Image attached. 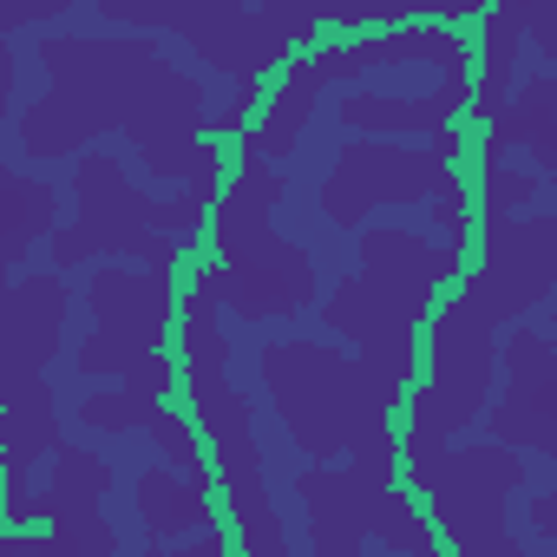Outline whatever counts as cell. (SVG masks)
I'll return each instance as SVG.
<instances>
[{"label": "cell", "mask_w": 557, "mask_h": 557, "mask_svg": "<svg viewBox=\"0 0 557 557\" xmlns=\"http://www.w3.org/2000/svg\"><path fill=\"white\" fill-rule=\"evenodd\" d=\"M289 197V171H275L256 158V138L243 132L236 138V158H230V177H223V197L203 223L210 236V283H216V302L223 315H243V322H289V315H309L322 302V269L302 243H289L275 230V203Z\"/></svg>", "instance_id": "1"}, {"label": "cell", "mask_w": 557, "mask_h": 557, "mask_svg": "<svg viewBox=\"0 0 557 557\" xmlns=\"http://www.w3.org/2000/svg\"><path fill=\"white\" fill-rule=\"evenodd\" d=\"M269 413L283 420L289 446L309 453L315 466L335 459H400V413L374 394V381L361 374V361L335 342H309V335H283L256 355Z\"/></svg>", "instance_id": "2"}, {"label": "cell", "mask_w": 557, "mask_h": 557, "mask_svg": "<svg viewBox=\"0 0 557 557\" xmlns=\"http://www.w3.org/2000/svg\"><path fill=\"white\" fill-rule=\"evenodd\" d=\"M47 92L21 112L27 158H73L106 132H125L164 73V53L145 34H47L40 47Z\"/></svg>", "instance_id": "3"}, {"label": "cell", "mask_w": 557, "mask_h": 557, "mask_svg": "<svg viewBox=\"0 0 557 557\" xmlns=\"http://www.w3.org/2000/svg\"><path fill=\"white\" fill-rule=\"evenodd\" d=\"M355 262L361 269L342 275L322 296V329L335 342H348V355L420 342L440 296L459 289V275H466L459 249H446V243H433L426 230H407V223H361Z\"/></svg>", "instance_id": "4"}, {"label": "cell", "mask_w": 557, "mask_h": 557, "mask_svg": "<svg viewBox=\"0 0 557 557\" xmlns=\"http://www.w3.org/2000/svg\"><path fill=\"white\" fill-rule=\"evenodd\" d=\"M106 27H132V34H177L190 53H203V66L230 73V86L256 79L269 86L296 53L322 47V14L315 0H262V8H236V0H164V8H145V0H106L99 8Z\"/></svg>", "instance_id": "5"}, {"label": "cell", "mask_w": 557, "mask_h": 557, "mask_svg": "<svg viewBox=\"0 0 557 557\" xmlns=\"http://www.w3.org/2000/svg\"><path fill=\"white\" fill-rule=\"evenodd\" d=\"M177 289H184V269H132V262L92 269L86 275L92 335L73 348V368L86 381H119L125 394L171 400L177 394V361H171Z\"/></svg>", "instance_id": "6"}, {"label": "cell", "mask_w": 557, "mask_h": 557, "mask_svg": "<svg viewBox=\"0 0 557 557\" xmlns=\"http://www.w3.org/2000/svg\"><path fill=\"white\" fill-rule=\"evenodd\" d=\"M400 485L426 505V524L440 531L446 557H531V544L511 531L505 505L531 492V466L492 440L472 446H407Z\"/></svg>", "instance_id": "7"}, {"label": "cell", "mask_w": 557, "mask_h": 557, "mask_svg": "<svg viewBox=\"0 0 557 557\" xmlns=\"http://www.w3.org/2000/svg\"><path fill=\"white\" fill-rule=\"evenodd\" d=\"M498 387V329L446 289L440 309L420 329V381L400 400V453L407 446H459L466 426H479L485 400Z\"/></svg>", "instance_id": "8"}, {"label": "cell", "mask_w": 557, "mask_h": 557, "mask_svg": "<svg viewBox=\"0 0 557 557\" xmlns=\"http://www.w3.org/2000/svg\"><path fill=\"white\" fill-rule=\"evenodd\" d=\"M184 223L164 197L138 190L112 151H86L73 171V223L47 236L53 275L86 269L99 256H125L132 269H184Z\"/></svg>", "instance_id": "9"}, {"label": "cell", "mask_w": 557, "mask_h": 557, "mask_svg": "<svg viewBox=\"0 0 557 557\" xmlns=\"http://www.w3.org/2000/svg\"><path fill=\"white\" fill-rule=\"evenodd\" d=\"M466 125L433 132L426 145H394V138H348L322 177V216L335 230H361L374 210H407L433 203L459 171H466Z\"/></svg>", "instance_id": "10"}, {"label": "cell", "mask_w": 557, "mask_h": 557, "mask_svg": "<svg viewBox=\"0 0 557 557\" xmlns=\"http://www.w3.org/2000/svg\"><path fill=\"white\" fill-rule=\"evenodd\" d=\"M557 283V216L550 210H524L511 223H479L472 230V262L459 275V296L505 335L518 329L531 309H544Z\"/></svg>", "instance_id": "11"}, {"label": "cell", "mask_w": 557, "mask_h": 557, "mask_svg": "<svg viewBox=\"0 0 557 557\" xmlns=\"http://www.w3.org/2000/svg\"><path fill=\"white\" fill-rule=\"evenodd\" d=\"M505 387H492L479 426L492 446L505 453H531V459H557V342L537 322H518L505 335Z\"/></svg>", "instance_id": "12"}, {"label": "cell", "mask_w": 557, "mask_h": 557, "mask_svg": "<svg viewBox=\"0 0 557 557\" xmlns=\"http://www.w3.org/2000/svg\"><path fill=\"white\" fill-rule=\"evenodd\" d=\"M394 479H400V459H335V466L296 472L309 557H361L374 544V511Z\"/></svg>", "instance_id": "13"}, {"label": "cell", "mask_w": 557, "mask_h": 557, "mask_svg": "<svg viewBox=\"0 0 557 557\" xmlns=\"http://www.w3.org/2000/svg\"><path fill=\"white\" fill-rule=\"evenodd\" d=\"M47 485H34V524L40 531V557H119V531L106 524V492H112V466L86 446H66L47 459Z\"/></svg>", "instance_id": "14"}, {"label": "cell", "mask_w": 557, "mask_h": 557, "mask_svg": "<svg viewBox=\"0 0 557 557\" xmlns=\"http://www.w3.org/2000/svg\"><path fill=\"white\" fill-rule=\"evenodd\" d=\"M66 315H73V289L66 275L53 269H34L8 289L0 302V387L14 381H40L66 342Z\"/></svg>", "instance_id": "15"}, {"label": "cell", "mask_w": 557, "mask_h": 557, "mask_svg": "<svg viewBox=\"0 0 557 557\" xmlns=\"http://www.w3.org/2000/svg\"><path fill=\"white\" fill-rule=\"evenodd\" d=\"M466 92H472V66L459 73H440L433 92H348L335 112L355 138H394V145H413V138H433L446 125L466 119Z\"/></svg>", "instance_id": "16"}, {"label": "cell", "mask_w": 557, "mask_h": 557, "mask_svg": "<svg viewBox=\"0 0 557 557\" xmlns=\"http://www.w3.org/2000/svg\"><path fill=\"white\" fill-rule=\"evenodd\" d=\"M472 92H466V119L485 132L505 119L511 106V79L524 60V0H505V8H485L472 21Z\"/></svg>", "instance_id": "17"}, {"label": "cell", "mask_w": 557, "mask_h": 557, "mask_svg": "<svg viewBox=\"0 0 557 557\" xmlns=\"http://www.w3.org/2000/svg\"><path fill=\"white\" fill-rule=\"evenodd\" d=\"M322 92H329V86L315 79L309 53H296L283 73L262 86V112H256V125H249V138H256V158H262V164L283 171V164L296 158V138L309 132V119H315Z\"/></svg>", "instance_id": "18"}, {"label": "cell", "mask_w": 557, "mask_h": 557, "mask_svg": "<svg viewBox=\"0 0 557 557\" xmlns=\"http://www.w3.org/2000/svg\"><path fill=\"white\" fill-rule=\"evenodd\" d=\"M138 524L151 544H184L197 531H216L223 511H216V485L210 479H184L171 466H151L138 472Z\"/></svg>", "instance_id": "19"}, {"label": "cell", "mask_w": 557, "mask_h": 557, "mask_svg": "<svg viewBox=\"0 0 557 557\" xmlns=\"http://www.w3.org/2000/svg\"><path fill=\"white\" fill-rule=\"evenodd\" d=\"M472 145H485V151H531V171L537 177H550L557 171V79L550 73H531L518 92H511V106H505V119L498 125H485Z\"/></svg>", "instance_id": "20"}, {"label": "cell", "mask_w": 557, "mask_h": 557, "mask_svg": "<svg viewBox=\"0 0 557 557\" xmlns=\"http://www.w3.org/2000/svg\"><path fill=\"white\" fill-rule=\"evenodd\" d=\"M466 164H472V177H466V190H472V223H511V216L537 210L544 177H537L531 164H511V158H498V151H485V145H466Z\"/></svg>", "instance_id": "21"}, {"label": "cell", "mask_w": 557, "mask_h": 557, "mask_svg": "<svg viewBox=\"0 0 557 557\" xmlns=\"http://www.w3.org/2000/svg\"><path fill=\"white\" fill-rule=\"evenodd\" d=\"M60 230V190L34 171H14L0 164V243L14 249H34Z\"/></svg>", "instance_id": "22"}, {"label": "cell", "mask_w": 557, "mask_h": 557, "mask_svg": "<svg viewBox=\"0 0 557 557\" xmlns=\"http://www.w3.org/2000/svg\"><path fill=\"white\" fill-rule=\"evenodd\" d=\"M145 433H151V446H158V459H164L171 472H184V479H210L203 440H197V426H190V413H184L177 400H158L151 420H145Z\"/></svg>", "instance_id": "23"}, {"label": "cell", "mask_w": 557, "mask_h": 557, "mask_svg": "<svg viewBox=\"0 0 557 557\" xmlns=\"http://www.w3.org/2000/svg\"><path fill=\"white\" fill-rule=\"evenodd\" d=\"M151 407H158V400H145V394H125V387H106V394H86L73 420H79L86 433H145V420H151Z\"/></svg>", "instance_id": "24"}, {"label": "cell", "mask_w": 557, "mask_h": 557, "mask_svg": "<svg viewBox=\"0 0 557 557\" xmlns=\"http://www.w3.org/2000/svg\"><path fill=\"white\" fill-rule=\"evenodd\" d=\"M47 21H66V0H27V8H0V40L21 34V27H47Z\"/></svg>", "instance_id": "25"}, {"label": "cell", "mask_w": 557, "mask_h": 557, "mask_svg": "<svg viewBox=\"0 0 557 557\" xmlns=\"http://www.w3.org/2000/svg\"><path fill=\"white\" fill-rule=\"evenodd\" d=\"M524 40L544 60H557V8H550V0H524Z\"/></svg>", "instance_id": "26"}, {"label": "cell", "mask_w": 557, "mask_h": 557, "mask_svg": "<svg viewBox=\"0 0 557 557\" xmlns=\"http://www.w3.org/2000/svg\"><path fill=\"white\" fill-rule=\"evenodd\" d=\"M531 537H537V544L557 537V498H550L544 485H531Z\"/></svg>", "instance_id": "27"}, {"label": "cell", "mask_w": 557, "mask_h": 557, "mask_svg": "<svg viewBox=\"0 0 557 557\" xmlns=\"http://www.w3.org/2000/svg\"><path fill=\"white\" fill-rule=\"evenodd\" d=\"M14 79H21V60H14V40H0V125L14 112Z\"/></svg>", "instance_id": "28"}, {"label": "cell", "mask_w": 557, "mask_h": 557, "mask_svg": "<svg viewBox=\"0 0 557 557\" xmlns=\"http://www.w3.org/2000/svg\"><path fill=\"white\" fill-rule=\"evenodd\" d=\"M21 262H27V249H14V243H0V302H8V289L21 283Z\"/></svg>", "instance_id": "29"}, {"label": "cell", "mask_w": 557, "mask_h": 557, "mask_svg": "<svg viewBox=\"0 0 557 557\" xmlns=\"http://www.w3.org/2000/svg\"><path fill=\"white\" fill-rule=\"evenodd\" d=\"M145 557H158V544H151V550H145Z\"/></svg>", "instance_id": "30"}]
</instances>
